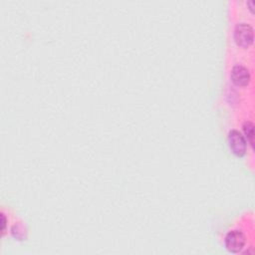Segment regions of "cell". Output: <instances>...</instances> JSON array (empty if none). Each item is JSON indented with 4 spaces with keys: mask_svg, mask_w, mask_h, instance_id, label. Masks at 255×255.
<instances>
[{
    "mask_svg": "<svg viewBox=\"0 0 255 255\" xmlns=\"http://www.w3.org/2000/svg\"><path fill=\"white\" fill-rule=\"evenodd\" d=\"M228 142L232 151L238 155L242 156L246 151V140L242 133L237 129H232L228 133Z\"/></svg>",
    "mask_w": 255,
    "mask_h": 255,
    "instance_id": "obj_3",
    "label": "cell"
},
{
    "mask_svg": "<svg viewBox=\"0 0 255 255\" xmlns=\"http://www.w3.org/2000/svg\"><path fill=\"white\" fill-rule=\"evenodd\" d=\"M250 79V72L246 67L242 65H236L232 68L231 80L235 85L239 87H244L249 84Z\"/></svg>",
    "mask_w": 255,
    "mask_h": 255,
    "instance_id": "obj_4",
    "label": "cell"
},
{
    "mask_svg": "<svg viewBox=\"0 0 255 255\" xmlns=\"http://www.w3.org/2000/svg\"><path fill=\"white\" fill-rule=\"evenodd\" d=\"M234 39L238 46L248 48L253 43L254 39L252 26L245 22L238 23L234 29Z\"/></svg>",
    "mask_w": 255,
    "mask_h": 255,
    "instance_id": "obj_1",
    "label": "cell"
},
{
    "mask_svg": "<svg viewBox=\"0 0 255 255\" xmlns=\"http://www.w3.org/2000/svg\"><path fill=\"white\" fill-rule=\"evenodd\" d=\"M243 130H244V133L246 135V138L247 140L249 141V143L251 144V146L253 147V130H254V125L247 121L244 123L243 125Z\"/></svg>",
    "mask_w": 255,
    "mask_h": 255,
    "instance_id": "obj_5",
    "label": "cell"
},
{
    "mask_svg": "<svg viewBox=\"0 0 255 255\" xmlns=\"http://www.w3.org/2000/svg\"><path fill=\"white\" fill-rule=\"evenodd\" d=\"M246 243V237L240 230H232L225 237V247L229 252H240Z\"/></svg>",
    "mask_w": 255,
    "mask_h": 255,
    "instance_id": "obj_2",
    "label": "cell"
}]
</instances>
